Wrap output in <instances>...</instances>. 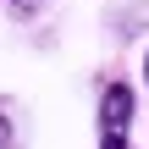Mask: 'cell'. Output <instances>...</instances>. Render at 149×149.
Here are the masks:
<instances>
[{
  "label": "cell",
  "instance_id": "1",
  "mask_svg": "<svg viewBox=\"0 0 149 149\" xmlns=\"http://www.w3.org/2000/svg\"><path fill=\"white\" fill-rule=\"evenodd\" d=\"M133 122H138V94L127 77L100 83V149H133Z\"/></svg>",
  "mask_w": 149,
  "mask_h": 149
},
{
  "label": "cell",
  "instance_id": "2",
  "mask_svg": "<svg viewBox=\"0 0 149 149\" xmlns=\"http://www.w3.org/2000/svg\"><path fill=\"white\" fill-rule=\"evenodd\" d=\"M0 149H17V116H11V100H0Z\"/></svg>",
  "mask_w": 149,
  "mask_h": 149
},
{
  "label": "cell",
  "instance_id": "3",
  "mask_svg": "<svg viewBox=\"0 0 149 149\" xmlns=\"http://www.w3.org/2000/svg\"><path fill=\"white\" fill-rule=\"evenodd\" d=\"M6 6H11V11H17V17H33V11H39V6H44V0H6Z\"/></svg>",
  "mask_w": 149,
  "mask_h": 149
},
{
  "label": "cell",
  "instance_id": "4",
  "mask_svg": "<svg viewBox=\"0 0 149 149\" xmlns=\"http://www.w3.org/2000/svg\"><path fill=\"white\" fill-rule=\"evenodd\" d=\"M144 83H149V50H144Z\"/></svg>",
  "mask_w": 149,
  "mask_h": 149
}]
</instances>
